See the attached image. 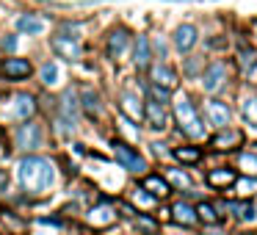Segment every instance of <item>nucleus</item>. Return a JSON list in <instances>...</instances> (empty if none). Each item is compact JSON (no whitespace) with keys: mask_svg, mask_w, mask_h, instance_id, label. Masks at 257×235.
Instances as JSON below:
<instances>
[{"mask_svg":"<svg viewBox=\"0 0 257 235\" xmlns=\"http://www.w3.org/2000/svg\"><path fill=\"white\" fill-rule=\"evenodd\" d=\"M20 183L28 194L39 196L53 185V163L45 158H25L20 163Z\"/></svg>","mask_w":257,"mask_h":235,"instance_id":"obj_1","label":"nucleus"},{"mask_svg":"<svg viewBox=\"0 0 257 235\" xmlns=\"http://www.w3.org/2000/svg\"><path fill=\"white\" fill-rule=\"evenodd\" d=\"M174 113H177L180 130H183L185 136H191V139H202V136H205V125H202L199 113L191 105L188 97H180V100L174 102Z\"/></svg>","mask_w":257,"mask_h":235,"instance_id":"obj_2","label":"nucleus"},{"mask_svg":"<svg viewBox=\"0 0 257 235\" xmlns=\"http://www.w3.org/2000/svg\"><path fill=\"white\" fill-rule=\"evenodd\" d=\"M14 141H17V147H23V150H39L42 141H45V130L36 122L20 125V130L14 133Z\"/></svg>","mask_w":257,"mask_h":235,"instance_id":"obj_3","label":"nucleus"},{"mask_svg":"<svg viewBox=\"0 0 257 235\" xmlns=\"http://www.w3.org/2000/svg\"><path fill=\"white\" fill-rule=\"evenodd\" d=\"M113 155H116V161L122 163L124 169H130V172H141V169H144V161H141V155L130 150L124 141H113Z\"/></svg>","mask_w":257,"mask_h":235,"instance_id":"obj_4","label":"nucleus"},{"mask_svg":"<svg viewBox=\"0 0 257 235\" xmlns=\"http://www.w3.org/2000/svg\"><path fill=\"white\" fill-rule=\"evenodd\" d=\"M53 50H56L61 58H69V61L80 56V45L72 39V36H53Z\"/></svg>","mask_w":257,"mask_h":235,"instance_id":"obj_5","label":"nucleus"},{"mask_svg":"<svg viewBox=\"0 0 257 235\" xmlns=\"http://www.w3.org/2000/svg\"><path fill=\"white\" fill-rule=\"evenodd\" d=\"M0 72L6 75V78H12V80L28 78L31 75V61H25V58H9V61L0 67Z\"/></svg>","mask_w":257,"mask_h":235,"instance_id":"obj_6","label":"nucleus"},{"mask_svg":"<svg viewBox=\"0 0 257 235\" xmlns=\"http://www.w3.org/2000/svg\"><path fill=\"white\" fill-rule=\"evenodd\" d=\"M34 111H36L34 97H31V94H17V97H14V105L9 108V116H14V119H28Z\"/></svg>","mask_w":257,"mask_h":235,"instance_id":"obj_7","label":"nucleus"},{"mask_svg":"<svg viewBox=\"0 0 257 235\" xmlns=\"http://www.w3.org/2000/svg\"><path fill=\"white\" fill-rule=\"evenodd\" d=\"M147 122H150L152 130H163L166 128V113H163V102H158L155 97H152L150 102H147Z\"/></svg>","mask_w":257,"mask_h":235,"instance_id":"obj_8","label":"nucleus"},{"mask_svg":"<svg viewBox=\"0 0 257 235\" xmlns=\"http://www.w3.org/2000/svg\"><path fill=\"white\" fill-rule=\"evenodd\" d=\"M207 116H210V122L216 125V128H227V125H229V108H227V102H218V100L207 102Z\"/></svg>","mask_w":257,"mask_h":235,"instance_id":"obj_9","label":"nucleus"},{"mask_svg":"<svg viewBox=\"0 0 257 235\" xmlns=\"http://www.w3.org/2000/svg\"><path fill=\"white\" fill-rule=\"evenodd\" d=\"M224 78H227V67H224V64H210V67H207V72H205V89L207 91L221 89Z\"/></svg>","mask_w":257,"mask_h":235,"instance_id":"obj_10","label":"nucleus"},{"mask_svg":"<svg viewBox=\"0 0 257 235\" xmlns=\"http://www.w3.org/2000/svg\"><path fill=\"white\" fill-rule=\"evenodd\" d=\"M174 45H177V50H191V47L196 45V28L194 25H180V28L174 31Z\"/></svg>","mask_w":257,"mask_h":235,"instance_id":"obj_11","label":"nucleus"},{"mask_svg":"<svg viewBox=\"0 0 257 235\" xmlns=\"http://www.w3.org/2000/svg\"><path fill=\"white\" fill-rule=\"evenodd\" d=\"M122 113H124V116H130V119H141V116H144L139 97L130 94V91H124V94H122Z\"/></svg>","mask_w":257,"mask_h":235,"instance_id":"obj_12","label":"nucleus"},{"mask_svg":"<svg viewBox=\"0 0 257 235\" xmlns=\"http://www.w3.org/2000/svg\"><path fill=\"white\" fill-rule=\"evenodd\" d=\"M113 218H116V213H113L108 205L91 207V213H89V221H91V224H97V227H105V224H111V221H113Z\"/></svg>","mask_w":257,"mask_h":235,"instance_id":"obj_13","label":"nucleus"},{"mask_svg":"<svg viewBox=\"0 0 257 235\" xmlns=\"http://www.w3.org/2000/svg\"><path fill=\"white\" fill-rule=\"evenodd\" d=\"M152 78H155L158 83H163L166 89H174V83H177V75H174L166 64H158V67L152 69Z\"/></svg>","mask_w":257,"mask_h":235,"instance_id":"obj_14","label":"nucleus"},{"mask_svg":"<svg viewBox=\"0 0 257 235\" xmlns=\"http://www.w3.org/2000/svg\"><path fill=\"white\" fill-rule=\"evenodd\" d=\"M144 191H150L152 196H161V199H163V196H169V185H166V180L155 177V174L144 180Z\"/></svg>","mask_w":257,"mask_h":235,"instance_id":"obj_15","label":"nucleus"},{"mask_svg":"<svg viewBox=\"0 0 257 235\" xmlns=\"http://www.w3.org/2000/svg\"><path fill=\"white\" fill-rule=\"evenodd\" d=\"M17 28L23 31V34H42V31H45V23H42L39 17H20L17 20Z\"/></svg>","mask_w":257,"mask_h":235,"instance_id":"obj_16","label":"nucleus"},{"mask_svg":"<svg viewBox=\"0 0 257 235\" xmlns=\"http://www.w3.org/2000/svg\"><path fill=\"white\" fill-rule=\"evenodd\" d=\"M124 47H127V34H124V31H113L111 42H108V53H111V56H122Z\"/></svg>","mask_w":257,"mask_h":235,"instance_id":"obj_17","label":"nucleus"},{"mask_svg":"<svg viewBox=\"0 0 257 235\" xmlns=\"http://www.w3.org/2000/svg\"><path fill=\"white\" fill-rule=\"evenodd\" d=\"M136 64L141 69L150 64V39L147 36H139V42H136Z\"/></svg>","mask_w":257,"mask_h":235,"instance_id":"obj_18","label":"nucleus"},{"mask_svg":"<svg viewBox=\"0 0 257 235\" xmlns=\"http://www.w3.org/2000/svg\"><path fill=\"white\" fill-rule=\"evenodd\" d=\"M174 221H180V224H185V227H188V224L196 221V210L180 202V205H174Z\"/></svg>","mask_w":257,"mask_h":235,"instance_id":"obj_19","label":"nucleus"},{"mask_svg":"<svg viewBox=\"0 0 257 235\" xmlns=\"http://www.w3.org/2000/svg\"><path fill=\"white\" fill-rule=\"evenodd\" d=\"M207 183H210V185H229V183H235V172H232V169H218V172H210V174H207Z\"/></svg>","mask_w":257,"mask_h":235,"instance_id":"obj_20","label":"nucleus"},{"mask_svg":"<svg viewBox=\"0 0 257 235\" xmlns=\"http://www.w3.org/2000/svg\"><path fill=\"white\" fill-rule=\"evenodd\" d=\"M240 108H243V116L249 119V125H257V97H246Z\"/></svg>","mask_w":257,"mask_h":235,"instance_id":"obj_21","label":"nucleus"},{"mask_svg":"<svg viewBox=\"0 0 257 235\" xmlns=\"http://www.w3.org/2000/svg\"><path fill=\"white\" fill-rule=\"evenodd\" d=\"M58 75H61V72H58V67H56V64H50V61H47L45 67H42V80H45L47 86H56V83H58Z\"/></svg>","mask_w":257,"mask_h":235,"instance_id":"obj_22","label":"nucleus"},{"mask_svg":"<svg viewBox=\"0 0 257 235\" xmlns=\"http://www.w3.org/2000/svg\"><path fill=\"white\" fill-rule=\"evenodd\" d=\"M240 67H243L246 72H254V67H257V53H254V50H240Z\"/></svg>","mask_w":257,"mask_h":235,"instance_id":"obj_23","label":"nucleus"},{"mask_svg":"<svg viewBox=\"0 0 257 235\" xmlns=\"http://www.w3.org/2000/svg\"><path fill=\"white\" fill-rule=\"evenodd\" d=\"M83 105H86V111H89L91 116L100 111V105H97V94H94L91 89H83Z\"/></svg>","mask_w":257,"mask_h":235,"instance_id":"obj_24","label":"nucleus"},{"mask_svg":"<svg viewBox=\"0 0 257 235\" xmlns=\"http://www.w3.org/2000/svg\"><path fill=\"white\" fill-rule=\"evenodd\" d=\"M196 213H199V218H202V221H207V224H216V221H218L216 210H213L210 205H205V202H202V205L196 207Z\"/></svg>","mask_w":257,"mask_h":235,"instance_id":"obj_25","label":"nucleus"},{"mask_svg":"<svg viewBox=\"0 0 257 235\" xmlns=\"http://www.w3.org/2000/svg\"><path fill=\"white\" fill-rule=\"evenodd\" d=\"M235 141H240V133H238V130H229V133H221V136H218L213 144H216V147H229V144H235Z\"/></svg>","mask_w":257,"mask_h":235,"instance_id":"obj_26","label":"nucleus"},{"mask_svg":"<svg viewBox=\"0 0 257 235\" xmlns=\"http://www.w3.org/2000/svg\"><path fill=\"white\" fill-rule=\"evenodd\" d=\"M174 155H177L180 161L194 163V161H199V155H202V152H199V150H188V147H183V150H174Z\"/></svg>","mask_w":257,"mask_h":235,"instance_id":"obj_27","label":"nucleus"},{"mask_svg":"<svg viewBox=\"0 0 257 235\" xmlns=\"http://www.w3.org/2000/svg\"><path fill=\"white\" fill-rule=\"evenodd\" d=\"M169 177H172V183L180 185V188H185V185H188V177H185L183 172H177V169H169Z\"/></svg>","mask_w":257,"mask_h":235,"instance_id":"obj_28","label":"nucleus"},{"mask_svg":"<svg viewBox=\"0 0 257 235\" xmlns=\"http://www.w3.org/2000/svg\"><path fill=\"white\" fill-rule=\"evenodd\" d=\"M240 166H243L246 172L257 174V158L254 155H243V158H240Z\"/></svg>","mask_w":257,"mask_h":235,"instance_id":"obj_29","label":"nucleus"},{"mask_svg":"<svg viewBox=\"0 0 257 235\" xmlns=\"http://www.w3.org/2000/svg\"><path fill=\"white\" fill-rule=\"evenodd\" d=\"M238 191H240V194H254V191H257V180H240Z\"/></svg>","mask_w":257,"mask_h":235,"instance_id":"obj_30","label":"nucleus"},{"mask_svg":"<svg viewBox=\"0 0 257 235\" xmlns=\"http://www.w3.org/2000/svg\"><path fill=\"white\" fill-rule=\"evenodd\" d=\"M238 210H240L238 216H240V218H249V221H251V218L257 216V207H254V205H240Z\"/></svg>","mask_w":257,"mask_h":235,"instance_id":"obj_31","label":"nucleus"},{"mask_svg":"<svg viewBox=\"0 0 257 235\" xmlns=\"http://www.w3.org/2000/svg\"><path fill=\"white\" fill-rule=\"evenodd\" d=\"M152 97H155V100H161V102H166V100H169V89H161V86H152Z\"/></svg>","mask_w":257,"mask_h":235,"instance_id":"obj_32","label":"nucleus"},{"mask_svg":"<svg viewBox=\"0 0 257 235\" xmlns=\"http://www.w3.org/2000/svg\"><path fill=\"white\" fill-rule=\"evenodd\" d=\"M3 50H17V36H9V39H3Z\"/></svg>","mask_w":257,"mask_h":235,"instance_id":"obj_33","label":"nucleus"},{"mask_svg":"<svg viewBox=\"0 0 257 235\" xmlns=\"http://www.w3.org/2000/svg\"><path fill=\"white\" fill-rule=\"evenodd\" d=\"M136 199H139L141 205H152V196H147L144 191H136Z\"/></svg>","mask_w":257,"mask_h":235,"instance_id":"obj_34","label":"nucleus"},{"mask_svg":"<svg viewBox=\"0 0 257 235\" xmlns=\"http://www.w3.org/2000/svg\"><path fill=\"white\" fill-rule=\"evenodd\" d=\"M0 136H3V130H0Z\"/></svg>","mask_w":257,"mask_h":235,"instance_id":"obj_35","label":"nucleus"}]
</instances>
